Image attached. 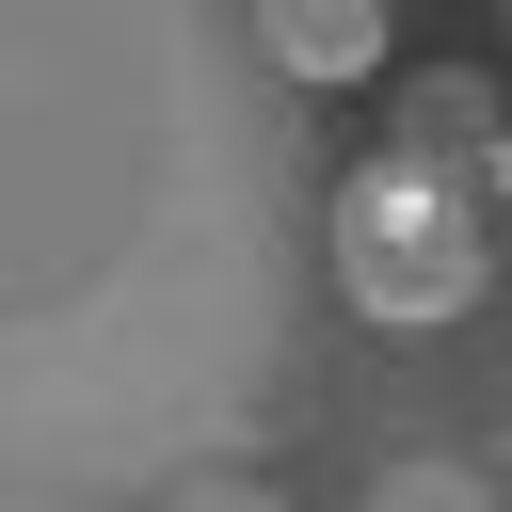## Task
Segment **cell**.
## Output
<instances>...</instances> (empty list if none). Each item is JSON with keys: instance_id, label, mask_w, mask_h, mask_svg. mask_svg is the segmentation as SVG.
<instances>
[{"instance_id": "6da1fadb", "label": "cell", "mask_w": 512, "mask_h": 512, "mask_svg": "<svg viewBox=\"0 0 512 512\" xmlns=\"http://www.w3.org/2000/svg\"><path fill=\"white\" fill-rule=\"evenodd\" d=\"M336 272H352L368 320H448V304L480 288V208H464V176L368 160V176L336 192Z\"/></svg>"}, {"instance_id": "7a4b0ae2", "label": "cell", "mask_w": 512, "mask_h": 512, "mask_svg": "<svg viewBox=\"0 0 512 512\" xmlns=\"http://www.w3.org/2000/svg\"><path fill=\"white\" fill-rule=\"evenodd\" d=\"M256 32H272L288 80H368L384 64V0H256Z\"/></svg>"}, {"instance_id": "3957f363", "label": "cell", "mask_w": 512, "mask_h": 512, "mask_svg": "<svg viewBox=\"0 0 512 512\" xmlns=\"http://www.w3.org/2000/svg\"><path fill=\"white\" fill-rule=\"evenodd\" d=\"M400 512H464V496H448V480H416V496H400Z\"/></svg>"}]
</instances>
